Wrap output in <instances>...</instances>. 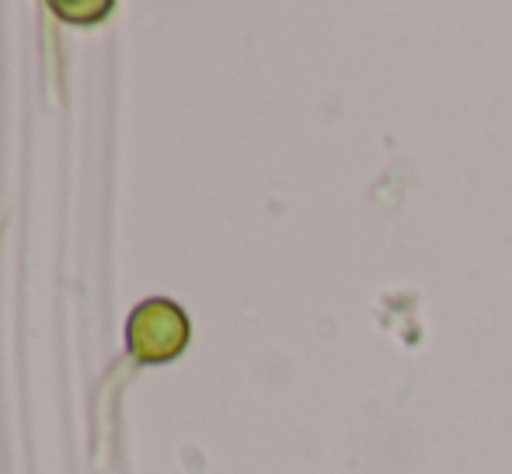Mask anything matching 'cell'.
<instances>
[{
  "label": "cell",
  "instance_id": "1",
  "mask_svg": "<svg viewBox=\"0 0 512 474\" xmlns=\"http://www.w3.org/2000/svg\"><path fill=\"white\" fill-rule=\"evenodd\" d=\"M192 339L189 314L168 297H150L129 314L126 321V346L129 356L140 363H171L185 353Z\"/></svg>",
  "mask_w": 512,
  "mask_h": 474
}]
</instances>
